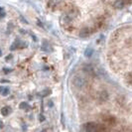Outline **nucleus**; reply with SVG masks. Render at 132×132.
<instances>
[{
	"label": "nucleus",
	"instance_id": "obj_6",
	"mask_svg": "<svg viewBox=\"0 0 132 132\" xmlns=\"http://www.w3.org/2000/svg\"><path fill=\"white\" fill-rule=\"evenodd\" d=\"M113 6L115 8H118V9H121L122 7L124 6V2L122 0H116V1L113 3Z\"/></svg>",
	"mask_w": 132,
	"mask_h": 132
},
{
	"label": "nucleus",
	"instance_id": "obj_18",
	"mask_svg": "<svg viewBox=\"0 0 132 132\" xmlns=\"http://www.w3.org/2000/svg\"><path fill=\"white\" fill-rule=\"evenodd\" d=\"M1 11H3V9H2L1 7H0V12H1Z\"/></svg>",
	"mask_w": 132,
	"mask_h": 132
},
{
	"label": "nucleus",
	"instance_id": "obj_4",
	"mask_svg": "<svg viewBox=\"0 0 132 132\" xmlns=\"http://www.w3.org/2000/svg\"><path fill=\"white\" fill-rule=\"evenodd\" d=\"M108 97H109V95H108V93L106 91H101L98 94V98H99V100H101V101H106L108 99Z\"/></svg>",
	"mask_w": 132,
	"mask_h": 132
},
{
	"label": "nucleus",
	"instance_id": "obj_14",
	"mask_svg": "<svg viewBox=\"0 0 132 132\" xmlns=\"http://www.w3.org/2000/svg\"><path fill=\"white\" fill-rule=\"evenodd\" d=\"M3 72H4V74H9L11 72V69H4Z\"/></svg>",
	"mask_w": 132,
	"mask_h": 132
},
{
	"label": "nucleus",
	"instance_id": "obj_1",
	"mask_svg": "<svg viewBox=\"0 0 132 132\" xmlns=\"http://www.w3.org/2000/svg\"><path fill=\"white\" fill-rule=\"evenodd\" d=\"M82 130L91 132V131H105L106 129L104 128V127H101L100 125H98L96 123H93V122H88V123L83 124Z\"/></svg>",
	"mask_w": 132,
	"mask_h": 132
},
{
	"label": "nucleus",
	"instance_id": "obj_9",
	"mask_svg": "<svg viewBox=\"0 0 132 132\" xmlns=\"http://www.w3.org/2000/svg\"><path fill=\"white\" fill-rule=\"evenodd\" d=\"M19 107H20L21 109H24V110H28V109H29V108H30L29 104H28L27 102H25V101L21 102V103H20V105H19Z\"/></svg>",
	"mask_w": 132,
	"mask_h": 132
},
{
	"label": "nucleus",
	"instance_id": "obj_2",
	"mask_svg": "<svg viewBox=\"0 0 132 132\" xmlns=\"http://www.w3.org/2000/svg\"><path fill=\"white\" fill-rule=\"evenodd\" d=\"M73 82H74V86L77 87H78V88H81V87H84V86L87 84V81H86L84 78H81V77H75V78H74Z\"/></svg>",
	"mask_w": 132,
	"mask_h": 132
},
{
	"label": "nucleus",
	"instance_id": "obj_3",
	"mask_svg": "<svg viewBox=\"0 0 132 132\" xmlns=\"http://www.w3.org/2000/svg\"><path fill=\"white\" fill-rule=\"evenodd\" d=\"M89 35H91V31H89L88 28H83V29H82L81 32H79V36L82 38H87Z\"/></svg>",
	"mask_w": 132,
	"mask_h": 132
},
{
	"label": "nucleus",
	"instance_id": "obj_10",
	"mask_svg": "<svg viewBox=\"0 0 132 132\" xmlns=\"http://www.w3.org/2000/svg\"><path fill=\"white\" fill-rule=\"evenodd\" d=\"M42 50L45 52H51V47L48 45V43H43V46H42Z\"/></svg>",
	"mask_w": 132,
	"mask_h": 132
},
{
	"label": "nucleus",
	"instance_id": "obj_5",
	"mask_svg": "<svg viewBox=\"0 0 132 132\" xmlns=\"http://www.w3.org/2000/svg\"><path fill=\"white\" fill-rule=\"evenodd\" d=\"M11 111H12V109H11L10 106H5V107H3L1 109V113H2V115H4V116L9 115L11 113Z\"/></svg>",
	"mask_w": 132,
	"mask_h": 132
},
{
	"label": "nucleus",
	"instance_id": "obj_7",
	"mask_svg": "<svg viewBox=\"0 0 132 132\" xmlns=\"http://www.w3.org/2000/svg\"><path fill=\"white\" fill-rule=\"evenodd\" d=\"M0 93L2 94V95L6 96L9 94V88L8 87H0Z\"/></svg>",
	"mask_w": 132,
	"mask_h": 132
},
{
	"label": "nucleus",
	"instance_id": "obj_17",
	"mask_svg": "<svg viewBox=\"0 0 132 132\" xmlns=\"http://www.w3.org/2000/svg\"><path fill=\"white\" fill-rule=\"evenodd\" d=\"M3 127V123H2V121H0V128H2Z\"/></svg>",
	"mask_w": 132,
	"mask_h": 132
},
{
	"label": "nucleus",
	"instance_id": "obj_12",
	"mask_svg": "<svg viewBox=\"0 0 132 132\" xmlns=\"http://www.w3.org/2000/svg\"><path fill=\"white\" fill-rule=\"evenodd\" d=\"M70 21H72V18H70L69 15L65 16V17L63 18V22H65V23H70Z\"/></svg>",
	"mask_w": 132,
	"mask_h": 132
},
{
	"label": "nucleus",
	"instance_id": "obj_11",
	"mask_svg": "<svg viewBox=\"0 0 132 132\" xmlns=\"http://www.w3.org/2000/svg\"><path fill=\"white\" fill-rule=\"evenodd\" d=\"M83 70H84V72H87V73H91V72H92V68L91 67V66L86 65V66L83 67Z\"/></svg>",
	"mask_w": 132,
	"mask_h": 132
},
{
	"label": "nucleus",
	"instance_id": "obj_16",
	"mask_svg": "<svg viewBox=\"0 0 132 132\" xmlns=\"http://www.w3.org/2000/svg\"><path fill=\"white\" fill-rule=\"evenodd\" d=\"M20 19H21V20H23V23H27V21H26V20H25V19L23 18V17H20Z\"/></svg>",
	"mask_w": 132,
	"mask_h": 132
},
{
	"label": "nucleus",
	"instance_id": "obj_15",
	"mask_svg": "<svg viewBox=\"0 0 132 132\" xmlns=\"http://www.w3.org/2000/svg\"><path fill=\"white\" fill-rule=\"evenodd\" d=\"M39 119H40V121H41V122H43V121L45 120V117H44V115H42V114H41V115H40V118H39Z\"/></svg>",
	"mask_w": 132,
	"mask_h": 132
},
{
	"label": "nucleus",
	"instance_id": "obj_19",
	"mask_svg": "<svg viewBox=\"0 0 132 132\" xmlns=\"http://www.w3.org/2000/svg\"><path fill=\"white\" fill-rule=\"evenodd\" d=\"M0 56H1V51H0Z\"/></svg>",
	"mask_w": 132,
	"mask_h": 132
},
{
	"label": "nucleus",
	"instance_id": "obj_8",
	"mask_svg": "<svg viewBox=\"0 0 132 132\" xmlns=\"http://www.w3.org/2000/svg\"><path fill=\"white\" fill-rule=\"evenodd\" d=\"M93 54V50L91 48H87L86 51H84V56L87 57V58H91Z\"/></svg>",
	"mask_w": 132,
	"mask_h": 132
},
{
	"label": "nucleus",
	"instance_id": "obj_13",
	"mask_svg": "<svg viewBox=\"0 0 132 132\" xmlns=\"http://www.w3.org/2000/svg\"><path fill=\"white\" fill-rule=\"evenodd\" d=\"M50 93H51V91H50V89H46V91H43V95H49Z\"/></svg>",
	"mask_w": 132,
	"mask_h": 132
}]
</instances>
